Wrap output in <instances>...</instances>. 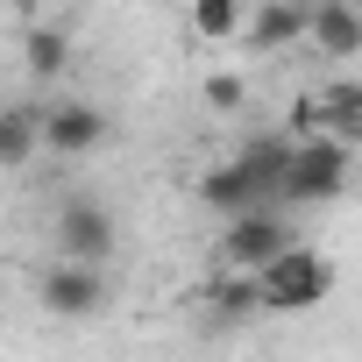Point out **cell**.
<instances>
[{
  "label": "cell",
  "instance_id": "5bb4252c",
  "mask_svg": "<svg viewBox=\"0 0 362 362\" xmlns=\"http://www.w3.org/2000/svg\"><path fill=\"white\" fill-rule=\"evenodd\" d=\"M214 313L221 320H249L256 313V284L235 277V270H214Z\"/></svg>",
  "mask_w": 362,
  "mask_h": 362
},
{
  "label": "cell",
  "instance_id": "8992f818",
  "mask_svg": "<svg viewBox=\"0 0 362 362\" xmlns=\"http://www.w3.org/2000/svg\"><path fill=\"white\" fill-rule=\"evenodd\" d=\"M100 142H107V114L93 100H50L36 121V149L50 156H93Z\"/></svg>",
  "mask_w": 362,
  "mask_h": 362
},
{
  "label": "cell",
  "instance_id": "9a60e30c",
  "mask_svg": "<svg viewBox=\"0 0 362 362\" xmlns=\"http://www.w3.org/2000/svg\"><path fill=\"white\" fill-rule=\"evenodd\" d=\"M206 107H214V114H242V107H249V78H242V71H214V78H206Z\"/></svg>",
  "mask_w": 362,
  "mask_h": 362
},
{
  "label": "cell",
  "instance_id": "277c9868",
  "mask_svg": "<svg viewBox=\"0 0 362 362\" xmlns=\"http://www.w3.org/2000/svg\"><path fill=\"white\" fill-rule=\"evenodd\" d=\"M36 305L50 313V320H93L100 305H107V270H93V263H43V277H36Z\"/></svg>",
  "mask_w": 362,
  "mask_h": 362
},
{
  "label": "cell",
  "instance_id": "30bf717a",
  "mask_svg": "<svg viewBox=\"0 0 362 362\" xmlns=\"http://www.w3.org/2000/svg\"><path fill=\"white\" fill-rule=\"evenodd\" d=\"M22 71H29L36 86H57V78L71 71V36H64V29H50V22L22 29Z\"/></svg>",
  "mask_w": 362,
  "mask_h": 362
},
{
  "label": "cell",
  "instance_id": "52a82bcc",
  "mask_svg": "<svg viewBox=\"0 0 362 362\" xmlns=\"http://www.w3.org/2000/svg\"><path fill=\"white\" fill-rule=\"evenodd\" d=\"M305 8L313 0H256V8L242 15V50L249 57H284L291 43H305Z\"/></svg>",
  "mask_w": 362,
  "mask_h": 362
},
{
  "label": "cell",
  "instance_id": "8fae6325",
  "mask_svg": "<svg viewBox=\"0 0 362 362\" xmlns=\"http://www.w3.org/2000/svg\"><path fill=\"white\" fill-rule=\"evenodd\" d=\"M36 121H43L36 100H8L0 107V170H22L29 156H43L36 149Z\"/></svg>",
  "mask_w": 362,
  "mask_h": 362
},
{
  "label": "cell",
  "instance_id": "ba28073f",
  "mask_svg": "<svg viewBox=\"0 0 362 362\" xmlns=\"http://www.w3.org/2000/svg\"><path fill=\"white\" fill-rule=\"evenodd\" d=\"M305 43L327 64L348 71L362 57V0H313V8H305Z\"/></svg>",
  "mask_w": 362,
  "mask_h": 362
},
{
  "label": "cell",
  "instance_id": "6da1fadb",
  "mask_svg": "<svg viewBox=\"0 0 362 362\" xmlns=\"http://www.w3.org/2000/svg\"><path fill=\"white\" fill-rule=\"evenodd\" d=\"M249 284H256V313H313V305L334 298V256L298 242L277 263H263Z\"/></svg>",
  "mask_w": 362,
  "mask_h": 362
},
{
  "label": "cell",
  "instance_id": "7a4b0ae2",
  "mask_svg": "<svg viewBox=\"0 0 362 362\" xmlns=\"http://www.w3.org/2000/svg\"><path fill=\"white\" fill-rule=\"evenodd\" d=\"M348 185H355V149L313 135V142H291L277 206H334V199H348Z\"/></svg>",
  "mask_w": 362,
  "mask_h": 362
},
{
  "label": "cell",
  "instance_id": "3957f363",
  "mask_svg": "<svg viewBox=\"0 0 362 362\" xmlns=\"http://www.w3.org/2000/svg\"><path fill=\"white\" fill-rule=\"evenodd\" d=\"M284 249H298V228H291V214H277V206H256V214H235V221L221 228V242H214V270L256 277V270H263V263H277Z\"/></svg>",
  "mask_w": 362,
  "mask_h": 362
},
{
  "label": "cell",
  "instance_id": "4fadbf2b",
  "mask_svg": "<svg viewBox=\"0 0 362 362\" xmlns=\"http://www.w3.org/2000/svg\"><path fill=\"white\" fill-rule=\"evenodd\" d=\"M242 15H249V0H185L192 43H235L242 36Z\"/></svg>",
  "mask_w": 362,
  "mask_h": 362
},
{
  "label": "cell",
  "instance_id": "9c48e42d",
  "mask_svg": "<svg viewBox=\"0 0 362 362\" xmlns=\"http://www.w3.org/2000/svg\"><path fill=\"white\" fill-rule=\"evenodd\" d=\"M284 163H291V142L270 128V135H249L242 149H235V170L249 177V192L263 199V206H277V185H284ZM284 214V206H277Z\"/></svg>",
  "mask_w": 362,
  "mask_h": 362
},
{
  "label": "cell",
  "instance_id": "5b68a950",
  "mask_svg": "<svg viewBox=\"0 0 362 362\" xmlns=\"http://www.w3.org/2000/svg\"><path fill=\"white\" fill-rule=\"evenodd\" d=\"M114 242H121V228H114V214H107L100 199H64V206H57V256H64V263L107 270Z\"/></svg>",
  "mask_w": 362,
  "mask_h": 362
},
{
  "label": "cell",
  "instance_id": "7c38bea8",
  "mask_svg": "<svg viewBox=\"0 0 362 362\" xmlns=\"http://www.w3.org/2000/svg\"><path fill=\"white\" fill-rule=\"evenodd\" d=\"M199 206H214V214H228V221H235V214H256L263 199L249 192V177L235 170V156H221L214 170H199Z\"/></svg>",
  "mask_w": 362,
  "mask_h": 362
}]
</instances>
